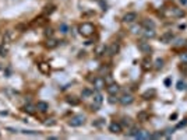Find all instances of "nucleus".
<instances>
[{"label":"nucleus","instance_id":"1","mask_svg":"<svg viewBox=\"0 0 187 140\" xmlns=\"http://www.w3.org/2000/svg\"><path fill=\"white\" fill-rule=\"evenodd\" d=\"M78 32L85 36V38H88V36H91V35L95 32V27L91 24V22H83L80 27H78Z\"/></svg>","mask_w":187,"mask_h":140},{"label":"nucleus","instance_id":"2","mask_svg":"<svg viewBox=\"0 0 187 140\" xmlns=\"http://www.w3.org/2000/svg\"><path fill=\"white\" fill-rule=\"evenodd\" d=\"M84 122H85V116H83V115H75V116H73L68 121V125L73 126V127H78V126H81Z\"/></svg>","mask_w":187,"mask_h":140},{"label":"nucleus","instance_id":"3","mask_svg":"<svg viewBox=\"0 0 187 140\" xmlns=\"http://www.w3.org/2000/svg\"><path fill=\"white\" fill-rule=\"evenodd\" d=\"M92 95H94V104H92V109H94V111H96V109L99 108V105L102 104L103 97H102V94H101L98 90H96V91H95Z\"/></svg>","mask_w":187,"mask_h":140},{"label":"nucleus","instance_id":"4","mask_svg":"<svg viewBox=\"0 0 187 140\" xmlns=\"http://www.w3.org/2000/svg\"><path fill=\"white\" fill-rule=\"evenodd\" d=\"M138 49H140L142 53H145V55H151V52H152L150 44L145 42V41H140V42H138Z\"/></svg>","mask_w":187,"mask_h":140},{"label":"nucleus","instance_id":"5","mask_svg":"<svg viewBox=\"0 0 187 140\" xmlns=\"http://www.w3.org/2000/svg\"><path fill=\"white\" fill-rule=\"evenodd\" d=\"M119 51H120V45L117 42H112V44L106 48V52H108V55H110V56L119 53Z\"/></svg>","mask_w":187,"mask_h":140},{"label":"nucleus","instance_id":"6","mask_svg":"<svg viewBox=\"0 0 187 140\" xmlns=\"http://www.w3.org/2000/svg\"><path fill=\"white\" fill-rule=\"evenodd\" d=\"M133 101H134V97L131 94H123L119 98V102L121 105H130L133 104Z\"/></svg>","mask_w":187,"mask_h":140},{"label":"nucleus","instance_id":"7","mask_svg":"<svg viewBox=\"0 0 187 140\" xmlns=\"http://www.w3.org/2000/svg\"><path fill=\"white\" fill-rule=\"evenodd\" d=\"M92 84H94L95 90H98V91H99V90H102L103 87H106L103 77H94V80H92Z\"/></svg>","mask_w":187,"mask_h":140},{"label":"nucleus","instance_id":"8","mask_svg":"<svg viewBox=\"0 0 187 140\" xmlns=\"http://www.w3.org/2000/svg\"><path fill=\"white\" fill-rule=\"evenodd\" d=\"M136 20H137V13H133V11H130V13H126V14L123 16V21H124L126 24L134 22Z\"/></svg>","mask_w":187,"mask_h":140},{"label":"nucleus","instance_id":"9","mask_svg":"<svg viewBox=\"0 0 187 140\" xmlns=\"http://www.w3.org/2000/svg\"><path fill=\"white\" fill-rule=\"evenodd\" d=\"M106 90H108L109 95H116V94H119L120 87L117 86V84H116V83H113V84H109V86H106Z\"/></svg>","mask_w":187,"mask_h":140},{"label":"nucleus","instance_id":"10","mask_svg":"<svg viewBox=\"0 0 187 140\" xmlns=\"http://www.w3.org/2000/svg\"><path fill=\"white\" fill-rule=\"evenodd\" d=\"M170 16L172 17H176V18L184 17V11L182 9H179V7H172L170 9Z\"/></svg>","mask_w":187,"mask_h":140},{"label":"nucleus","instance_id":"11","mask_svg":"<svg viewBox=\"0 0 187 140\" xmlns=\"http://www.w3.org/2000/svg\"><path fill=\"white\" fill-rule=\"evenodd\" d=\"M38 69H39V71H41L42 74H49V73H51V66H49V63H46V62L39 63V65H38Z\"/></svg>","mask_w":187,"mask_h":140},{"label":"nucleus","instance_id":"12","mask_svg":"<svg viewBox=\"0 0 187 140\" xmlns=\"http://www.w3.org/2000/svg\"><path fill=\"white\" fill-rule=\"evenodd\" d=\"M109 130L112 133H120L121 132V125L119 122H112L109 125Z\"/></svg>","mask_w":187,"mask_h":140},{"label":"nucleus","instance_id":"13","mask_svg":"<svg viewBox=\"0 0 187 140\" xmlns=\"http://www.w3.org/2000/svg\"><path fill=\"white\" fill-rule=\"evenodd\" d=\"M49 109V104L48 102H45V101H38V104H36V111H39V112H46Z\"/></svg>","mask_w":187,"mask_h":140},{"label":"nucleus","instance_id":"14","mask_svg":"<svg viewBox=\"0 0 187 140\" xmlns=\"http://www.w3.org/2000/svg\"><path fill=\"white\" fill-rule=\"evenodd\" d=\"M24 112H27V114H30V115H32L35 114V111H36V105H32V104H25L24 105Z\"/></svg>","mask_w":187,"mask_h":140},{"label":"nucleus","instance_id":"15","mask_svg":"<svg viewBox=\"0 0 187 140\" xmlns=\"http://www.w3.org/2000/svg\"><path fill=\"white\" fill-rule=\"evenodd\" d=\"M137 139H152V135L150 132H145V130H140L138 135L136 136Z\"/></svg>","mask_w":187,"mask_h":140},{"label":"nucleus","instance_id":"16","mask_svg":"<svg viewBox=\"0 0 187 140\" xmlns=\"http://www.w3.org/2000/svg\"><path fill=\"white\" fill-rule=\"evenodd\" d=\"M173 38H175V35L172 34V32H165V34L161 36V41L165 42V44H168V42H172Z\"/></svg>","mask_w":187,"mask_h":140},{"label":"nucleus","instance_id":"17","mask_svg":"<svg viewBox=\"0 0 187 140\" xmlns=\"http://www.w3.org/2000/svg\"><path fill=\"white\" fill-rule=\"evenodd\" d=\"M141 67H142V70H144V71H148V70L152 67V63H151V60H150L148 57H145V59L142 60V65H141Z\"/></svg>","mask_w":187,"mask_h":140},{"label":"nucleus","instance_id":"18","mask_svg":"<svg viewBox=\"0 0 187 140\" xmlns=\"http://www.w3.org/2000/svg\"><path fill=\"white\" fill-rule=\"evenodd\" d=\"M155 94H156V91H155L154 88H151V90H147V91L142 94V98H145V100H150V98L155 97Z\"/></svg>","mask_w":187,"mask_h":140},{"label":"nucleus","instance_id":"19","mask_svg":"<svg viewBox=\"0 0 187 140\" xmlns=\"http://www.w3.org/2000/svg\"><path fill=\"white\" fill-rule=\"evenodd\" d=\"M137 118H138V121H147L150 118V114L147 111H141V112H138Z\"/></svg>","mask_w":187,"mask_h":140},{"label":"nucleus","instance_id":"20","mask_svg":"<svg viewBox=\"0 0 187 140\" xmlns=\"http://www.w3.org/2000/svg\"><path fill=\"white\" fill-rule=\"evenodd\" d=\"M59 45V41H56V39H48V42H46V48H49V49H53V48H56Z\"/></svg>","mask_w":187,"mask_h":140},{"label":"nucleus","instance_id":"21","mask_svg":"<svg viewBox=\"0 0 187 140\" xmlns=\"http://www.w3.org/2000/svg\"><path fill=\"white\" fill-rule=\"evenodd\" d=\"M142 35H144L145 38H154V36H155V31L151 30V28H145V30L142 31Z\"/></svg>","mask_w":187,"mask_h":140},{"label":"nucleus","instance_id":"22","mask_svg":"<svg viewBox=\"0 0 187 140\" xmlns=\"http://www.w3.org/2000/svg\"><path fill=\"white\" fill-rule=\"evenodd\" d=\"M142 27L154 30V28H155V22H154L152 20H144V21H142Z\"/></svg>","mask_w":187,"mask_h":140},{"label":"nucleus","instance_id":"23","mask_svg":"<svg viewBox=\"0 0 187 140\" xmlns=\"http://www.w3.org/2000/svg\"><path fill=\"white\" fill-rule=\"evenodd\" d=\"M138 132H140V129L137 127V126H131V129L127 132V136H131V137H136L137 135H138Z\"/></svg>","mask_w":187,"mask_h":140},{"label":"nucleus","instance_id":"24","mask_svg":"<svg viewBox=\"0 0 187 140\" xmlns=\"http://www.w3.org/2000/svg\"><path fill=\"white\" fill-rule=\"evenodd\" d=\"M67 102L70 105H78L80 104V100L77 97H74V95H70V97H67Z\"/></svg>","mask_w":187,"mask_h":140},{"label":"nucleus","instance_id":"25","mask_svg":"<svg viewBox=\"0 0 187 140\" xmlns=\"http://www.w3.org/2000/svg\"><path fill=\"white\" fill-rule=\"evenodd\" d=\"M9 48H10V45L9 44H3V45H0V56H6L7 52H9Z\"/></svg>","mask_w":187,"mask_h":140},{"label":"nucleus","instance_id":"26","mask_svg":"<svg viewBox=\"0 0 187 140\" xmlns=\"http://www.w3.org/2000/svg\"><path fill=\"white\" fill-rule=\"evenodd\" d=\"M94 94V91L91 90V88H84L83 91H81V95H83V98H88V97H91Z\"/></svg>","mask_w":187,"mask_h":140},{"label":"nucleus","instance_id":"27","mask_svg":"<svg viewBox=\"0 0 187 140\" xmlns=\"http://www.w3.org/2000/svg\"><path fill=\"white\" fill-rule=\"evenodd\" d=\"M103 80H105V84H106V86H109V84H113V77L110 76V73H109V74H105Z\"/></svg>","mask_w":187,"mask_h":140},{"label":"nucleus","instance_id":"28","mask_svg":"<svg viewBox=\"0 0 187 140\" xmlns=\"http://www.w3.org/2000/svg\"><path fill=\"white\" fill-rule=\"evenodd\" d=\"M59 30H60L62 34H67L68 32V25L67 24H64V22H62V24L59 25Z\"/></svg>","mask_w":187,"mask_h":140},{"label":"nucleus","instance_id":"29","mask_svg":"<svg viewBox=\"0 0 187 140\" xmlns=\"http://www.w3.org/2000/svg\"><path fill=\"white\" fill-rule=\"evenodd\" d=\"M45 22H46V20H43L42 17H39V18H35V21L32 22V24H34V25H38V27H39V25H43Z\"/></svg>","mask_w":187,"mask_h":140},{"label":"nucleus","instance_id":"30","mask_svg":"<svg viewBox=\"0 0 187 140\" xmlns=\"http://www.w3.org/2000/svg\"><path fill=\"white\" fill-rule=\"evenodd\" d=\"M163 67V59H156V62H155V69H162Z\"/></svg>","mask_w":187,"mask_h":140},{"label":"nucleus","instance_id":"31","mask_svg":"<svg viewBox=\"0 0 187 140\" xmlns=\"http://www.w3.org/2000/svg\"><path fill=\"white\" fill-rule=\"evenodd\" d=\"M53 11H54V6H51V7L48 6V7H45V10H43V14H46V16H48V14H52Z\"/></svg>","mask_w":187,"mask_h":140},{"label":"nucleus","instance_id":"32","mask_svg":"<svg viewBox=\"0 0 187 140\" xmlns=\"http://www.w3.org/2000/svg\"><path fill=\"white\" fill-rule=\"evenodd\" d=\"M184 88H186V83H184L183 80H179V81H177V90L182 91V90H184Z\"/></svg>","mask_w":187,"mask_h":140},{"label":"nucleus","instance_id":"33","mask_svg":"<svg viewBox=\"0 0 187 140\" xmlns=\"http://www.w3.org/2000/svg\"><path fill=\"white\" fill-rule=\"evenodd\" d=\"M99 71H101V73H105V74H109V73H110V67H109V66H102V67L99 69Z\"/></svg>","mask_w":187,"mask_h":140},{"label":"nucleus","instance_id":"34","mask_svg":"<svg viewBox=\"0 0 187 140\" xmlns=\"http://www.w3.org/2000/svg\"><path fill=\"white\" fill-rule=\"evenodd\" d=\"M131 31H133L134 34H137V32H141V25H134V27L131 28Z\"/></svg>","mask_w":187,"mask_h":140},{"label":"nucleus","instance_id":"35","mask_svg":"<svg viewBox=\"0 0 187 140\" xmlns=\"http://www.w3.org/2000/svg\"><path fill=\"white\" fill-rule=\"evenodd\" d=\"M123 125L124 126H131V119L130 118H124L123 119Z\"/></svg>","mask_w":187,"mask_h":140},{"label":"nucleus","instance_id":"36","mask_svg":"<svg viewBox=\"0 0 187 140\" xmlns=\"http://www.w3.org/2000/svg\"><path fill=\"white\" fill-rule=\"evenodd\" d=\"M54 123H56V121H54V119H48V121L45 122V126H53Z\"/></svg>","mask_w":187,"mask_h":140},{"label":"nucleus","instance_id":"37","mask_svg":"<svg viewBox=\"0 0 187 140\" xmlns=\"http://www.w3.org/2000/svg\"><path fill=\"white\" fill-rule=\"evenodd\" d=\"M24 135H38V132H35V130H21Z\"/></svg>","mask_w":187,"mask_h":140},{"label":"nucleus","instance_id":"38","mask_svg":"<svg viewBox=\"0 0 187 140\" xmlns=\"http://www.w3.org/2000/svg\"><path fill=\"white\" fill-rule=\"evenodd\" d=\"M180 60H182L183 63H187V52L186 53H182V55H180Z\"/></svg>","mask_w":187,"mask_h":140},{"label":"nucleus","instance_id":"39","mask_svg":"<svg viewBox=\"0 0 187 140\" xmlns=\"http://www.w3.org/2000/svg\"><path fill=\"white\" fill-rule=\"evenodd\" d=\"M109 101H110L112 104H115V102H117V101H119V98H116V95H110Z\"/></svg>","mask_w":187,"mask_h":140},{"label":"nucleus","instance_id":"40","mask_svg":"<svg viewBox=\"0 0 187 140\" xmlns=\"http://www.w3.org/2000/svg\"><path fill=\"white\" fill-rule=\"evenodd\" d=\"M182 45H186V42H184V41H182V39L176 41V44H175V46H182Z\"/></svg>","mask_w":187,"mask_h":140},{"label":"nucleus","instance_id":"41","mask_svg":"<svg viewBox=\"0 0 187 140\" xmlns=\"http://www.w3.org/2000/svg\"><path fill=\"white\" fill-rule=\"evenodd\" d=\"M45 35H46V36H52V35H53V30H52V28H48V30L45 31Z\"/></svg>","mask_w":187,"mask_h":140},{"label":"nucleus","instance_id":"42","mask_svg":"<svg viewBox=\"0 0 187 140\" xmlns=\"http://www.w3.org/2000/svg\"><path fill=\"white\" fill-rule=\"evenodd\" d=\"M163 136V133L162 132H159V133H155V135H152V139H159V137H162Z\"/></svg>","mask_w":187,"mask_h":140},{"label":"nucleus","instance_id":"43","mask_svg":"<svg viewBox=\"0 0 187 140\" xmlns=\"http://www.w3.org/2000/svg\"><path fill=\"white\" fill-rule=\"evenodd\" d=\"M187 125V119H183V122H180L177 125V127H183V126H186Z\"/></svg>","mask_w":187,"mask_h":140},{"label":"nucleus","instance_id":"44","mask_svg":"<svg viewBox=\"0 0 187 140\" xmlns=\"http://www.w3.org/2000/svg\"><path fill=\"white\" fill-rule=\"evenodd\" d=\"M103 123V119H98V122H95V126H101Z\"/></svg>","mask_w":187,"mask_h":140},{"label":"nucleus","instance_id":"45","mask_svg":"<svg viewBox=\"0 0 187 140\" xmlns=\"http://www.w3.org/2000/svg\"><path fill=\"white\" fill-rule=\"evenodd\" d=\"M172 133H173V129H168V130H166V136H168V137H169Z\"/></svg>","mask_w":187,"mask_h":140},{"label":"nucleus","instance_id":"46","mask_svg":"<svg viewBox=\"0 0 187 140\" xmlns=\"http://www.w3.org/2000/svg\"><path fill=\"white\" fill-rule=\"evenodd\" d=\"M7 130L11 132V133H16V132H17V129H13V127H7Z\"/></svg>","mask_w":187,"mask_h":140},{"label":"nucleus","instance_id":"47","mask_svg":"<svg viewBox=\"0 0 187 140\" xmlns=\"http://www.w3.org/2000/svg\"><path fill=\"white\" fill-rule=\"evenodd\" d=\"M165 84H166V86H169V84H170V80H169V79H166V80H165Z\"/></svg>","mask_w":187,"mask_h":140},{"label":"nucleus","instance_id":"48","mask_svg":"<svg viewBox=\"0 0 187 140\" xmlns=\"http://www.w3.org/2000/svg\"><path fill=\"white\" fill-rule=\"evenodd\" d=\"M180 3L183 4V6H186V3H187V0H180Z\"/></svg>","mask_w":187,"mask_h":140},{"label":"nucleus","instance_id":"49","mask_svg":"<svg viewBox=\"0 0 187 140\" xmlns=\"http://www.w3.org/2000/svg\"><path fill=\"white\" fill-rule=\"evenodd\" d=\"M186 46H187V42H186Z\"/></svg>","mask_w":187,"mask_h":140},{"label":"nucleus","instance_id":"50","mask_svg":"<svg viewBox=\"0 0 187 140\" xmlns=\"http://www.w3.org/2000/svg\"><path fill=\"white\" fill-rule=\"evenodd\" d=\"M186 7H187V3H186Z\"/></svg>","mask_w":187,"mask_h":140}]
</instances>
